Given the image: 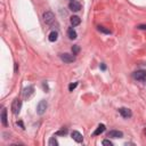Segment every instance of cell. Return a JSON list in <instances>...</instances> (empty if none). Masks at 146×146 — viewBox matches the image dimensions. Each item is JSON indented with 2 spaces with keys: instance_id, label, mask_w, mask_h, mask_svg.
Segmentation results:
<instances>
[{
  "instance_id": "6da1fadb",
  "label": "cell",
  "mask_w": 146,
  "mask_h": 146,
  "mask_svg": "<svg viewBox=\"0 0 146 146\" xmlns=\"http://www.w3.org/2000/svg\"><path fill=\"white\" fill-rule=\"evenodd\" d=\"M21 107H22V102H21V99H18V98L14 99V100H13V104H11V112L17 115V114L21 112Z\"/></svg>"
},
{
  "instance_id": "7a4b0ae2",
  "label": "cell",
  "mask_w": 146,
  "mask_h": 146,
  "mask_svg": "<svg viewBox=\"0 0 146 146\" xmlns=\"http://www.w3.org/2000/svg\"><path fill=\"white\" fill-rule=\"evenodd\" d=\"M132 76H133V79L137 80V81H145V80H146V71H144V70H138V71L133 72Z\"/></svg>"
},
{
  "instance_id": "3957f363",
  "label": "cell",
  "mask_w": 146,
  "mask_h": 146,
  "mask_svg": "<svg viewBox=\"0 0 146 146\" xmlns=\"http://www.w3.org/2000/svg\"><path fill=\"white\" fill-rule=\"evenodd\" d=\"M59 57H60V59H62L64 63H73V62L75 60V56H74V55H71V54H67V52L60 54Z\"/></svg>"
},
{
  "instance_id": "277c9868",
  "label": "cell",
  "mask_w": 146,
  "mask_h": 146,
  "mask_svg": "<svg viewBox=\"0 0 146 146\" xmlns=\"http://www.w3.org/2000/svg\"><path fill=\"white\" fill-rule=\"evenodd\" d=\"M47 102L46 100H40V103L38 104V106H36V112H38V114H40V115H42L44 112H46V110H47Z\"/></svg>"
},
{
  "instance_id": "5b68a950",
  "label": "cell",
  "mask_w": 146,
  "mask_h": 146,
  "mask_svg": "<svg viewBox=\"0 0 146 146\" xmlns=\"http://www.w3.org/2000/svg\"><path fill=\"white\" fill-rule=\"evenodd\" d=\"M119 113H120L121 116L124 117V119L131 117V115H132L131 110H130V108H127V107H120V108H119Z\"/></svg>"
},
{
  "instance_id": "8992f818",
  "label": "cell",
  "mask_w": 146,
  "mask_h": 146,
  "mask_svg": "<svg viewBox=\"0 0 146 146\" xmlns=\"http://www.w3.org/2000/svg\"><path fill=\"white\" fill-rule=\"evenodd\" d=\"M68 8H70L72 11H79V10L81 9V3H80L79 1H76V0H72V1H70V3H68Z\"/></svg>"
},
{
  "instance_id": "52a82bcc",
  "label": "cell",
  "mask_w": 146,
  "mask_h": 146,
  "mask_svg": "<svg viewBox=\"0 0 146 146\" xmlns=\"http://www.w3.org/2000/svg\"><path fill=\"white\" fill-rule=\"evenodd\" d=\"M43 19H44V22L47 24H51L55 21V16H54V14L51 11H47V13L43 14Z\"/></svg>"
},
{
  "instance_id": "ba28073f",
  "label": "cell",
  "mask_w": 146,
  "mask_h": 146,
  "mask_svg": "<svg viewBox=\"0 0 146 146\" xmlns=\"http://www.w3.org/2000/svg\"><path fill=\"white\" fill-rule=\"evenodd\" d=\"M107 137H111V138H121V137H123V132L122 131H119V130H111L107 133Z\"/></svg>"
},
{
  "instance_id": "9c48e42d",
  "label": "cell",
  "mask_w": 146,
  "mask_h": 146,
  "mask_svg": "<svg viewBox=\"0 0 146 146\" xmlns=\"http://www.w3.org/2000/svg\"><path fill=\"white\" fill-rule=\"evenodd\" d=\"M71 137L76 141V143H81L82 140H83V137H82V135L79 132V131H72V133H71Z\"/></svg>"
},
{
  "instance_id": "30bf717a",
  "label": "cell",
  "mask_w": 146,
  "mask_h": 146,
  "mask_svg": "<svg viewBox=\"0 0 146 146\" xmlns=\"http://www.w3.org/2000/svg\"><path fill=\"white\" fill-rule=\"evenodd\" d=\"M67 36H68L71 40H75V39H76L78 34H76V32H75V30H74L73 27H70V29L67 30Z\"/></svg>"
},
{
  "instance_id": "8fae6325",
  "label": "cell",
  "mask_w": 146,
  "mask_h": 146,
  "mask_svg": "<svg viewBox=\"0 0 146 146\" xmlns=\"http://www.w3.org/2000/svg\"><path fill=\"white\" fill-rule=\"evenodd\" d=\"M1 122H2L3 127H7L8 121H7V110L6 108H3L2 112H1Z\"/></svg>"
},
{
  "instance_id": "7c38bea8",
  "label": "cell",
  "mask_w": 146,
  "mask_h": 146,
  "mask_svg": "<svg viewBox=\"0 0 146 146\" xmlns=\"http://www.w3.org/2000/svg\"><path fill=\"white\" fill-rule=\"evenodd\" d=\"M70 22H71L72 26H78V25L81 23V19H80L79 16H72V17L70 18Z\"/></svg>"
},
{
  "instance_id": "4fadbf2b",
  "label": "cell",
  "mask_w": 146,
  "mask_h": 146,
  "mask_svg": "<svg viewBox=\"0 0 146 146\" xmlns=\"http://www.w3.org/2000/svg\"><path fill=\"white\" fill-rule=\"evenodd\" d=\"M33 91H34V88H33L32 86L25 88V89H24V97H25V98H29V97L33 94Z\"/></svg>"
},
{
  "instance_id": "5bb4252c",
  "label": "cell",
  "mask_w": 146,
  "mask_h": 146,
  "mask_svg": "<svg viewBox=\"0 0 146 146\" xmlns=\"http://www.w3.org/2000/svg\"><path fill=\"white\" fill-rule=\"evenodd\" d=\"M48 39H49V41H50V42H55V41H57V39H58V33H57L56 31L50 32V33H49V36H48Z\"/></svg>"
},
{
  "instance_id": "9a60e30c",
  "label": "cell",
  "mask_w": 146,
  "mask_h": 146,
  "mask_svg": "<svg viewBox=\"0 0 146 146\" xmlns=\"http://www.w3.org/2000/svg\"><path fill=\"white\" fill-rule=\"evenodd\" d=\"M104 131H105V124H99V125L97 127V129L94 131V135H95V136H98V135L103 133Z\"/></svg>"
},
{
  "instance_id": "2e32d148",
  "label": "cell",
  "mask_w": 146,
  "mask_h": 146,
  "mask_svg": "<svg viewBox=\"0 0 146 146\" xmlns=\"http://www.w3.org/2000/svg\"><path fill=\"white\" fill-rule=\"evenodd\" d=\"M49 146H58V141L56 140V138L55 137H51L50 139H49Z\"/></svg>"
},
{
  "instance_id": "e0dca14e",
  "label": "cell",
  "mask_w": 146,
  "mask_h": 146,
  "mask_svg": "<svg viewBox=\"0 0 146 146\" xmlns=\"http://www.w3.org/2000/svg\"><path fill=\"white\" fill-rule=\"evenodd\" d=\"M98 31H100V32H103V33H106V34H110V33H111V30H110V29H106V27H104V26H98Z\"/></svg>"
},
{
  "instance_id": "ac0fdd59",
  "label": "cell",
  "mask_w": 146,
  "mask_h": 146,
  "mask_svg": "<svg viewBox=\"0 0 146 146\" xmlns=\"http://www.w3.org/2000/svg\"><path fill=\"white\" fill-rule=\"evenodd\" d=\"M79 51H80V47H79L78 44H74V46L72 47V52H73V55H78Z\"/></svg>"
},
{
  "instance_id": "d6986e66",
  "label": "cell",
  "mask_w": 146,
  "mask_h": 146,
  "mask_svg": "<svg viewBox=\"0 0 146 146\" xmlns=\"http://www.w3.org/2000/svg\"><path fill=\"white\" fill-rule=\"evenodd\" d=\"M66 133H67V129H64V128H63L62 130H59V131L56 132L57 136H64V135H66Z\"/></svg>"
},
{
  "instance_id": "ffe728a7",
  "label": "cell",
  "mask_w": 146,
  "mask_h": 146,
  "mask_svg": "<svg viewBox=\"0 0 146 146\" xmlns=\"http://www.w3.org/2000/svg\"><path fill=\"white\" fill-rule=\"evenodd\" d=\"M76 86H78V82H74V83H71L70 86H68V90L70 91H73L75 88H76Z\"/></svg>"
},
{
  "instance_id": "44dd1931",
  "label": "cell",
  "mask_w": 146,
  "mask_h": 146,
  "mask_svg": "<svg viewBox=\"0 0 146 146\" xmlns=\"http://www.w3.org/2000/svg\"><path fill=\"white\" fill-rule=\"evenodd\" d=\"M103 145H104V146H112L113 144H112L110 140H107V139H104V140H103Z\"/></svg>"
},
{
  "instance_id": "7402d4cb",
  "label": "cell",
  "mask_w": 146,
  "mask_h": 146,
  "mask_svg": "<svg viewBox=\"0 0 146 146\" xmlns=\"http://www.w3.org/2000/svg\"><path fill=\"white\" fill-rule=\"evenodd\" d=\"M137 27H138L139 30H146V25H145V24H140V25H138Z\"/></svg>"
},
{
  "instance_id": "603a6c76",
  "label": "cell",
  "mask_w": 146,
  "mask_h": 146,
  "mask_svg": "<svg viewBox=\"0 0 146 146\" xmlns=\"http://www.w3.org/2000/svg\"><path fill=\"white\" fill-rule=\"evenodd\" d=\"M100 68H102L103 71H104V70L106 68V66H105V64H104V63H102V64H100Z\"/></svg>"
},
{
  "instance_id": "cb8c5ba5",
  "label": "cell",
  "mask_w": 146,
  "mask_h": 146,
  "mask_svg": "<svg viewBox=\"0 0 146 146\" xmlns=\"http://www.w3.org/2000/svg\"><path fill=\"white\" fill-rule=\"evenodd\" d=\"M17 124H19V125L22 127V129H24V125H23V123H22V121H19V122H17Z\"/></svg>"
},
{
  "instance_id": "d4e9b609",
  "label": "cell",
  "mask_w": 146,
  "mask_h": 146,
  "mask_svg": "<svg viewBox=\"0 0 146 146\" xmlns=\"http://www.w3.org/2000/svg\"><path fill=\"white\" fill-rule=\"evenodd\" d=\"M145 132H146V130H145Z\"/></svg>"
},
{
  "instance_id": "484cf974",
  "label": "cell",
  "mask_w": 146,
  "mask_h": 146,
  "mask_svg": "<svg viewBox=\"0 0 146 146\" xmlns=\"http://www.w3.org/2000/svg\"><path fill=\"white\" fill-rule=\"evenodd\" d=\"M71 1H72V0H71Z\"/></svg>"
}]
</instances>
